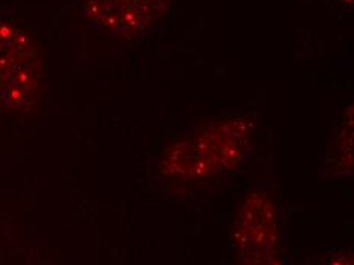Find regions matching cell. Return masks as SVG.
<instances>
[{"mask_svg":"<svg viewBox=\"0 0 354 265\" xmlns=\"http://www.w3.org/2000/svg\"><path fill=\"white\" fill-rule=\"evenodd\" d=\"M328 265H353L350 252H337Z\"/></svg>","mask_w":354,"mask_h":265,"instance_id":"obj_6","label":"cell"},{"mask_svg":"<svg viewBox=\"0 0 354 265\" xmlns=\"http://www.w3.org/2000/svg\"><path fill=\"white\" fill-rule=\"evenodd\" d=\"M248 146L249 132L243 119L217 122L188 141L174 144L162 161V169L189 179L206 177L237 165Z\"/></svg>","mask_w":354,"mask_h":265,"instance_id":"obj_1","label":"cell"},{"mask_svg":"<svg viewBox=\"0 0 354 265\" xmlns=\"http://www.w3.org/2000/svg\"><path fill=\"white\" fill-rule=\"evenodd\" d=\"M351 139H353V122L348 119L337 132L333 144L328 146L326 171H331L330 177H339L341 173L345 175L351 174Z\"/></svg>","mask_w":354,"mask_h":265,"instance_id":"obj_5","label":"cell"},{"mask_svg":"<svg viewBox=\"0 0 354 265\" xmlns=\"http://www.w3.org/2000/svg\"><path fill=\"white\" fill-rule=\"evenodd\" d=\"M43 75L40 48L31 34L0 21V101L14 112H32L41 98Z\"/></svg>","mask_w":354,"mask_h":265,"instance_id":"obj_2","label":"cell"},{"mask_svg":"<svg viewBox=\"0 0 354 265\" xmlns=\"http://www.w3.org/2000/svg\"><path fill=\"white\" fill-rule=\"evenodd\" d=\"M245 265H278V262L274 257V259H266V261H260V262H249Z\"/></svg>","mask_w":354,"mask_h":265,"instance_id":"obj_7","label":"cell"},{"mask_svg":"<svg viewBox=\"0 0 354 265\" xmlns=\"http://www.w3.org/2000/svg\"><path fill=\"white\" fill-rule=\"evenodd\" d=\"M83 11L102 31L133 39L165 12V0H83Z\"/></svg>","mask_w":354,"mask_h":265,"instance_id":"obj_4","label":"cell"},{"mask_svg":"<svg viewBox=\"0 0 354 265\" xmlns=\"http://www.w3.org/2000/svg\"><path fill=\"white\" fill-rule=\"evenodd\" d=\"M278 241L277 208L264 193H255L243 203L234 227V242L245 264L274 259Z\"/></svg>","mask_w":354,"mask_h":265,"instance_id":"obj_3","label":"cell"}]
</instances>
